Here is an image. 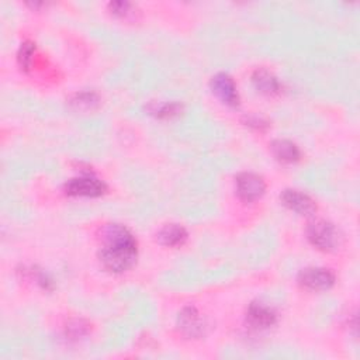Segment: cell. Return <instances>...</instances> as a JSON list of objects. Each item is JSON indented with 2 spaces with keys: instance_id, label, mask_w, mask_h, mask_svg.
Masks as SVG:
<instances>
[{
  "instance_id": "cell-3",
  "label": "cell",
  "mask_w": 360,
  "mask_h": 360,
  "mask_svg": "<svg viewBox=\"0 0 360 360\" xmlns=\"http://www.w3.org/2000/svg\"><path fill=\"white\" fill-rule=\"evenodd\" d=\"M235 185H236V193L239 199L247 203L261 199L266 190V183L264 178L252 172L239 173L235 178Z\"/></svg>"
},
{
  "instance_id": "cell-5",
  "label": "cell",
  "mask_w": 360,
  "mask_h": 360,
  "mask_svg": "<svg viewBox=\"0 0 360 360\" xmlns=\"http://www.w3.org/2000/svg\"><path fill=\"white\" fill-rule=\"evenodd\" d=\"M106 190L107 186L103 182L90 176L75 178L65 185L66 194L73 197H99L104 194Z\"/></svg>"
},
{
  "instance_id": "cell-11",
  "label": "cell",
  "mask_w": 360,
  "mask_h": 360,
  "mask_svg": "<svg viewBox=\"0 0 360 360\" xmlns=\"http://www.w3.org/2000/svg\"><path fill=\"white\" fill-rule=\"evenodd\" d=\"M275 158L280 162H285V164H293V162H297L301 157V152H300V148L289 141V140H276L272 143V147H271Z\"/></svg>"
},
{
  "instance_id": "cell-2",
  "label": "cell",
  "mask_w": 360,
  "mask_h": 360,
  "mask_svg": "<svg viewBox=\"0 0 360 360\" xmlns=\"http://www.w3.org/2000/svg\"><path fill=\"white\" fill-rule=\"evenodd\" d=\"M307 236L315 248L324 252H333L339 250L343 243L342 232L332 222L325 219H318L310 224Z\"/></svg>"
},
{
  "instance_id": "cell-16",
  "label": "cell",
  "mask_w": 360,
  "mask_h": 360,
  "mask_svg": "<svg viewBox=\"0 0 360 360\" xmlns=\"http://www.w3.org/2000/svg\"><path fill=\"white\" fill-rule=\"evenodd\" d=\"M34 51H36V47L33 43H24L22 44L20 47V51H19V64L20 66L27 71L31 65V61H33V55H34Z\"/></svg>"
},
{
  "instance_id": "cell-15",
  "label": "cell",
  "mask_w": 360,
  "mask_h": 360,
  "mask_svg": "<svg viewBox=\"0 0 360 360\" xmlns=\"http://www.w3.org/2000/svg\"><path fill=\"white\" fill-rule=\"evenodd\" d=\"M89 333V325L83 319H73L66 326V335L69 339H80Z\"/></svg>"
},
{
  "instance_id": "cell-6",
  "label": "cell",
  "mask_w": 360,
  "mask_h": 360,
  "mask_svg": "<svg viewBox=\"0 0 360 360\" xmlns=\"http://www.w3.org/2000/svg\"><path fill=\"white\" fill-rule=\"evenodd\" d=\"M178 326L187 338L199 339L206 333V322L196 307H185L179 312Z\"/></svg>"
},
{
  "instance_id": "cell-13",
  "label": "cell",
  "mask_w": 360,
  "mask_h": 360,
  "mask_svg": "<svg viewBox=\"0 0 360 360\" xmlns=\"http://www.w3.org/2000/svg\"><path fill=\"white\" fill-rule=\"evenodd\" d=\"M69 104L75 111H93L99 107L100 99L94 92H80L69 100Z\"/></svg>"
},
{
  "instance_id": "cell-10",
  "label": "cell",
  "mask_w": 360,
  "mask_h": 360,
  "mask_svg": "<svg viewBox=\"0 0 360 360\" xmlns=\"http://www.w3.org/2000/svg\"><path fill=\"white\" fill-rule=\"evenodd\" d=\"M157 239H158V243L164 247L176 248L186 243L187 231L179 224H166L157 233Z\"/></svg>"
},
{
  "instance_id": "cell-18",
  "label": "cell",
  "mask_w": 360,
  "mask_h": 360,
  "mask_svg": "<svg viewBox=\"0 0 360 360\" xmlns=\"http://www.w3.org/2000/svg\"><path fill=\"white\" fill-rule=\"evenodd\" d=\"M245 123H247V126L255 127V129H259V130L269 126L266 120H264L262 117H258V115H250V117H247Z\"/></svg>"
},
{
  "instance_id": "cell-7",
  "label": "cell",
  "mask_w": 360,
  "mask_h": 360,
  "mask_svg": "<svg viewBox=\"0 0 360 360\" xmlns=\"http://www.w3.org/2000/svg\"><path fill=\"white\" fill-rule=\"evenodd\" d=\"M213 93L226 106L236 107L239 104V94L232 78L226 73H217L211 79Z\"/></svg>"
},
{
  "instance_id": "cell-8",
  "label": "cell",
  "mask_w": 360,
  "mask_h": 360,
  "mask_svg": "<svg viewBox=\"0 0 360 360\" xmlns=\"http://www.w3.org/2000/svg\"><path fill=\"white\" fill-rule=\"evenodd\" d=\"M280 200L287 208L296 211L300 215H312L317 211L315 201L300 190L287 189L280 194Z\"/></svg>"
},
{
  "instance_id": "cell-12",
  "label": "cell",
  "mask_w": 360,
  "mask_h": 360,
  "mask_svg": "<svg viewBox=\"0 0 360 360\" xmlns=\"http://www.w3.org/2000/svg\"><path fill=\"white\" fill-rule=\"evenodd\" d=\"M254 86L264 94H276L280 92V82L268 69H258L252 75Z\"/></svg>"
},
{
  "instance_id": "cell-9",
  "label": "cell",
  "mask_w": 360,
  "mask_h": 360,
  "mask_svg": "<svg viewBox=\"0 0 360 360\" xmlns=\"http://www.w3.org/2000/svg\"><path fill=\"white\" fill-rule=\"evenodd\" d=\"M247 319L257 329H268L276 324L278 314L269 305L255 301L248 307Z\"/></svg>"
},
{
  "instance_id": "cell-1",
  "label": "cell",
  "mask_w": 360,
  "mask_h": 360,
  "mask_svg": "<svg viewBox=\"0 0 360 360\" xmlns=\"http://www.w3.org/2000/svg\"><path fill=\"white\" fill-rule=\"evenodd\" d=\"M137 239L131 231L120 224H110L103 232V248L99 252L101 265L113 272L123 273L137 262Z\"/></svg>"
},
{
  "instance_id": "cell-4",
  "label": "cell",
  "mask_w": 360,
  "mask_h": 360,
  "mask_svg": "<svg viewBox=\"0 0 360 360\" xmlns=\"http://www.w3.org/2000/svg\"><path fill=\"white\" fill-rule=\"evenodd\" d=\"M298 283L312 291H325L335 285V275L324 268H307L298 275Z\"/></svg>"
},
{
  "instance_id": "cell-14",
  "label": "cell",
  "mask_w": 360,
  "mask_h": 360,
  "mask_svg": "<svg viewBox=\"0 0 360 360\" xmlns=\"http://www.w3.org/2000/svg\"><path fill=\"white\" fill-rule=\"evenodd\" d=\"M148 110L158 118H172L182 111V106L178 103H152Z\"/></svg>"
},
{
  "instance_id": "cell-17",
  "label": "cell",
  "mask_w": 360,
  "mask_h": 360,
  "mask_svg": "<svg viewBox=\"0 0 360 360\" xmlns=\"http://www.w3.org/2000/svg\"><path fill=\"white\" fill-rule=\"evenodd\" d=\"M108 9L114 16L122 19H126L133 13V5L129 2H113L108 5Z\"/></svg>"
}]
</instances>
